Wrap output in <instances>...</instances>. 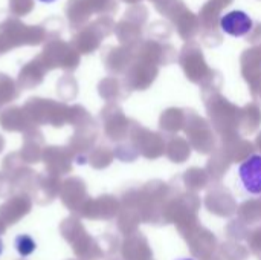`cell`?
Masks as SVG:
<instances>
[{
  "mask_svg": "<svg viewBox=\"0 0 261 260\" xmlns=\"http://www.w3.org/2000/svg\"><path fill=\"white\" fill-rule=\"evenodd\" d=\"M254 26L252 18L245 11H231L220 18V28L231 37H243L251 32Z\"/></svg>",
  "mask_w": 261,
  "mask_h": 260,
  "instance_id": "obj_2",
  "label": "cell"
},
{
  "mask_svg": "<svg viewBox=\"0 0 261 260\" xmlns=\"http://www.w3.org/2000/svg\"><path fill=\"white\" fill-rule=\"evenodd\" d=\"M176 260H194V259H191V257H180V259H176Z\"/></svg>",
  "mask_w": 261,
  "mask_h": 260,
  "instance_id": "obj_6",
  "label": "cell"
},
{
  "mask_svg": "<svg viewBox=\"0 0 261 260\" xmlns=\"http://www.w3.org/2000/svg\"><path fill=\"white\" fill-rule=\"evenodd\" d=\"M239 179L251 196L261 195V155H252L239 166Z\"/></svg>",
  "mask_w": 261,
  "mask_h": 260,
  "instance_id": "obj_1",
  "label": "cell"
},
{
  "mask_svg": "<svg viewBox=\"0 0 261 260\" xmlns=\"http://www.w3.org/2000/svg\"><path fill=\"white\" fill-rule=\"evenodd\" d=\"M14 247H15V251L21 257H28L37 250V244L29 234H18L14 239Z\"/></svg>",
  "mask_w": 261,
  "mask_h": 260,
  "instance_id": "obj_3",
  "label": "cell"
},
{
  "mask_svg": "<svg viewBox=\"0 0 261 260\" xmlns=\"http://www.w3.org/2000/svg\"><path fill=\"white\" fill-rule=\"evenodd\" d=\"M3 248H5V247H3V242H2V239H0V256H2V253H3Z\"/></svg>",
  "mask_w": 261,
  "mask_h": 260,
  "instance_id": "obj_5",
  "label": "cell"
},
{
  "mask_svg": "<svg viewBox=\"0 0 261 260\" xmlns=\"http://www.w3.org/2000/svg\"><path fill=\"white\" fill-rule=\"evenodd\" d=\"M38 2H41V3H54V2H57V0H38Z\"/></svg>",
  "mask_w": 261,
  "mask_h": 260,
  "instance_id": "obj_4",
  "label": "cell"
}]
</instances>
